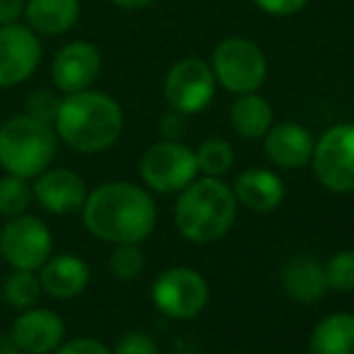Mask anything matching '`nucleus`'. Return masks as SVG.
<instances>
[{"mask_svg":"<svg viewBox=\"0 0 354 354\" xmlns=\"http://www.w3.org/2000/svg\"><path fill=\"white\" fill-rule=\"evenodd\" d=\"M53 128L56 136L75 152H104L121 138L123 109L106 92H73L61 99Z\"/></svg>","mask_w":354,"mask_h":354,"instance_id":"2","label":"nucleus"},{"mask_svg":"<svg viewBox=\"0 0 354 354\" xmlns=\"http://www.w3.org/2000/svg\"><path fill=\"white\" fill-rule=\"evenodd\" d=\"M232 126L241 138L256 140L263 138L272 126V109L263 97L256 92L239 94V99L232 106Z\"/></svg>","mask_w":354,"mask_h":354,"instance_id":"21","label":"nucleus"},{"mask_svg":"<svg viewBox=\"0 0 354 354\" xmlns=\"http://www.w3.org/2000/svg\"><path fill=\"white\" fill-rule=\"evenodd\" d=\"M196 152L178 140H162L145 149L140 176L157 193H181L198 176Z\"/></svg>","mask_w":354,"mask_h":354,"instance_id":"6","label":"nucleus"},{"mask_svg":"<svg viewBox=\"0 0 354 354\" xmlns=\"http://www.w3.org/2000/svg\"><path fill=\"white\" fill-rule=\"evenodd\" d=\"M159 131H162V136L167 138V140H178V138L186 133V116L178 111H169L162 116V121H159Z\"/></svg>","mask_w":354,"mask_h":354,"instance_id":"31","label":"nucleus"},{"mask_svg":"<svg viewBox=\"0 0 354 354\" xmlns=\"http://www.w3.org/2000/svg\"><path fill=\"white\" fill-rule=\"evenodd\" d=\"M111 354H159V350L147 333H128Z\"/></svg>","mask_w":354,"mask_h":354,"instance_id":"28","label":"nucleus"},{"mask_svg":"<svg viewBox=\"0 0 354 354\" xmlns=\"http://www.w3.org/2000/svg\"><path fill=\"white\" fill-rule=\"evenodd\" d=\"M51 232L41 219L32 214L10 217L8 224L0 229V256L15 270L37 272L51 258Z\"/></svg>","mask_w":354,"mask_h":354,"instance_id":"9","label":"nucleus"},{"mask_svg":"<svg viewBox=\"0 0 354 354\" xmlns=\"http://www.w3.org/2000/svg\"><path fill=\"white\" fill-rule=\"evenodd\" d=\"M253 3L261 10H266L268 15H280V17H284V15H294L299 10H304L308 0H253Z\"/></svg>","mask_w":354,"mask_h":354,"instance_id":"30","label":"nucleus"},{"mask_svg":"<svg viewBox=\"0 0 354 354\" xmlns=\"http://www.w3.org/2000/svg\"><path fill=\"white\" fill-rule=\"evenodd\" d=\"M109 268H111L113 277L123 282H131L142 275L145 270V253L140 251L138 243H116L109 258Z\"/></svg>","mask_w":354,"mask_h":354,"instance_id":"25","label":"nucleus"},{"mask_svg":"<svg viewBox=\"0 0 354 354\" xmlns=\"http://www.w3.org/2000/svg\"><path fill=\"white\" fill-rule=\"evenodd\" d=\"M282 287L294 301L313 304L326 294V270L311 256H294L282 268Z\"/></svg>","mask_w":354,"mask_h":354,"instance_id":"18","label":"nucleus"},{"mask_svg":"<svg viewBox=\"0 0 354 354\" xmlns=\"http://www.w3.org/2000/svg\"><path fill=\"white\" fill-rule=\"evenodd\" d=\"M102 75V53L89 41H71L53 56L51 80L63 94L84 92Z\"/></svg>","mask_w":354,"mask_h":354,"instance_id":"12","label":"nucleus"},{"mask_svg":"<svg viewBox=\"0 0 354 354\" xmlns=\"http://www.w3.org/2000/svg\"><path fill=\"white\" fill-rule=\"evenodd\" d=\"M66 335L61 316L51 308H24L12 323V342L27 354H51Z\"/></svg>","mask_w":354,"mask_h":354,"instance_id":"14","label":"nucleus"},{"mask_svg":"<svg viewBox=\"0 0 354 354\" xmlns=\"http://www.w3.org/2000/svg\"><path fill=\"white\" fill-rule=\"evenodd\" d=\"M308 354H354V313L326 316L308 337Z\"/></svg>","mask_w":354,"mask_h":354,"instance_id":"20","label":"nucleus"},{"mask_svg":"<svg viewBox=\"0 0 354 354\" xmlns=\"http://www.w3.org/2000/svg\"><path fill=\"white\" fill-rule=\"evenodd\" d=\"M234 196L251 212H272L284 201V183L275 171L268 169H248L234 183Z\"/></svg>","mask_w":354,"mask_h":354,"instance_id":"16","label":"nucleus"},{"mask_svg":"<svg viewBox=\"0 0 354 354\" xmlns=\"http://www.w3.org/2000/svg\"><path fill=\"white\" fill-rule=\"evenodd\" d=\"M236 196L222 178H196L181 191L174 219L183 239L193 243H214L236 219Z\"/></svg>","mask_w":354,"mask_h":354,"instance_id":"3","label":"nucleus"},{"mask_svg":"<svg viewBox=\"0 0 354 354\" xmlns=\"http://www.w3.org/2000/svg\"><path fill=\"white\" fill-rule=\"evenodd\" d=\"M51 354H111V350L94 337H77L66 345H58Z\"/></svg>","mask_w":354,"mask_h":354,"instance_id":"29","label":"nucleus"},{"mask_svg":"<svg viewBox=\"0 0 354 354\" xmlns=\"http://www.w3.org/2000/svg\"><path fill=\"white\" fill-rule=\"evenodd\" d=\"M212 73L214 80L227 92L248 94L256 92L268 75L266 53L258 44L248 41L243 37H232L219 41L212 53Z\"/></svg>","mask_w":354,"mask_h":354,"instance_id":"5","label":"nucleus"},{"mask_svg":"<svg viewBox=\"0 0 354 354\" xmlns=\"http://www.w3.org/2000/svg\"><path fill=\"white\" fill-rule=\"evenodd\" d=\"M41 280L34 270H15L5 282V299L10 306L19 308H32L41 297Z\"/></svg>","mask_w":354,"mask_h":354,"instance_id":"23","label":"nucleus"},{"mask_svg":"<svg viewBox=\"0 0 354 354\" xmlns=\"http://www.w3.org/2000/svg\"><path fill=\"white\" fill-rule=\"evenodd\" d=\"M27 27L44 37H58L75 27L80 17V0H27Z\"/></svg>","mask_w":354,"mask_h":354,"instance_id":"19","label":"nucleus"},{"mask_svg":"<svg viewBox=\"0 0 354 354\" xmlns=\"http://www.w3.org/2000/svg\"><path fill=\"white\" fill-rule=\"evenodd\" d=\"M41 61V41L37 32L22 24L0 27V89H12L29 80Z\"/></svg>","mask_w":354,"mask_h":354,"instance_id":"11","label":"nucleus"},{"mask_svg":"<svg viewBox=\"0 0 354 354\" xmlns=\"http://www.w3.org/2000/svg\"><path fill=\"white\" fill-rule=\"evenodd\" d=\"M58 136L51 123L17 113L0 123V167L19 178H37L56 157Z\"/></svg>","mask_w":354,"mask_h":354,"instance_id":"4","label":"nucleus"},{"mask_svg":"<svg viewBox=\"0 0 354 354\" xmlns=\"http://www.w3.org/2000/svg\"><path fill=\"white\" fill-rule=\"evenodd\" d=\"M41 289L56 299H75L87 289L89 284V268L82 258L63 253V256H53L44 263L41 268Z\"/></svg>","mask_w":354,"mask_h":354,"instance_id":"17","label":"nucleus"},{"mask_svg":"<svg viewBox=\"0 0 354 354\" xmlns=\"http://www.w3.org/2000/svg\"><path fill=\"white\" fill-rule=\"evenodd\" d=\"M198 159V171H203L205 176H224L234 164V149L232 145L222 138H210V140L201 142V147L196 149Z\"/></svg>","mask_w":354,"mask_h":354,"instance_id":"22","label":"nucleus"},{"mask_svg":"<svg viewBox=\"0 0 354 354\" xmlns=\"http://www.w3.org/2000/svg\"><path fill=\"white\" fill-rule=\"evenodd\" d=\"M58 106H61V97L51 89H37V92L29 94L27 99V111L32 118H39L44 123H51L53 126V118L58 113Z\"/></svg>","mask_w":354,"mask_h":354,"instance_id":"27","label":"nucleus"},{"mask_svg":"<svg viewBox=\"0 0 354 354\" xmlns=\"http://www.w3.org/2000/svg\"><path fill=\"white\" fill-rule=\"evenodd\" d=\"M32 198V186L27 183V178L12 176V174L0 178V217L10 219L24 214Z\"/></svg>","mask_w":354,"mask_h":354,"instance_id":"24","label":"nucleus"},{"mask_svg":"<svg viewBox=\"0 0 354 354\" xmlns=\"http://www.w3.org/2000/svg\"><path fill=\"white\" fill-rule=\"evenodd\" d=\"M326 284L333 292H354V248L340 251L323 266Z\"/></svg>","mask_w":354,"mask_h":354,"instance_id":"26","label":"nucleus"},{"mask_svg":"<svg viewBox=\"0 0 354 354\" xmlns=\"http://www.w3.org/2000/svg\"><path fill=\"white\" fill-rule=\"evenodd\" d=\"M111 3L121 10H142V8H147L152 0H111Z\"/></svg>","mask_w":354,"mask_h":354,"instance_id":"33","label":"nucleus"},{"mask_svg":"<svg viewBox=\"0 0 354 354\" xmlns=\"http://www.w3.org/2000/svg\"><path fill=\"white\" fill-rule=\"evenodd\" d=\"M313 174L333 193H354V123H340L313 145Z\"/></svg>","mask_w":354,"mask_h":354,"instance_id":"7","label":"nucleus"},{"mask_svg":"<svg viewBox=\"0 0 354 354\" xmlns=\"http://www.w3.org/2000/svg\"><path fill=\"white\" fill-rule=\"evenodd\" d=\"M214 87H217V80L205 61L183 58L164 80V99L174 111L191 116V113L203 111L212 102Z\"/></svg>","mask_w":354,"mask_h":354,"instance_id":"10","label":"nucleus"},{"mask_svg":"<svg viewBox=\"0 0 354 354\" xmlns=\"http://www.w3.org/2000/svg\"><path fill=\"white\" fill-rule=\"evenodd\" d=\"M266 154L275 167L282 169H299L311 162L313 154V138L299 123H280L270 126L266 133Z\"/></svg>","mask_w":354,"mask_h":354,"instance_id":"15","label":"nucleus"},{"mask_svg":"<svg viewBox=\"0 0 354 354\" xmlns=\"http://www.w3.org/2000/svg\"><path fill=\"white\" fill-rule=\"evenodd\" d=\"M27 0H0V27L3 24H15L24 15Z\"/></svg>","mask_w":354,"mask_h":354,"instance_id":"32","label":"nucleus"},{"mask_svg":"<svg viewBox=\"0 0 354 354\" xmlns=\"http://www.w3.org/2000/svg\"><path fill=\"white\" fill-rule=\"evenodd\" d=\"M210 299V287L201 272L191 268L164 270L152 284V301L164 316L188 321L196 318Z\"/></svg>","mask_w":354,"mask_h":354,"instance_id":"8","label":"nucleus"},{"mask_svg":"<svg viewBox=\"0 0 354 354\" xmlns=\"http://www.w3.org/2000/svg\"><path fill=\"white\" fill-rule=\"evenodd\" d=\"M84 227L106 243H142L157 224V205L145 188L111 181L87 193L82 205Z\"/></svg>","mask_w":354,"mask_h":354,"instance_id":"1","label":"nucleus"},{"mask_svg":"<svg viewBox=\"0 0 354 354\" xmlns=\"http://www.w3.org/2000/svg\"><path fill=\"white\" fill-rule=\"evenodd\" d=\"M32 196L41 203L44 210L53 214H73L82 210L87 201V186L80 174L71 169H46L34 181Z\"/></svg>","mask_w":354,"mask_h":354,"instance_id":"13","label":"nucleus"}]
</instances>
